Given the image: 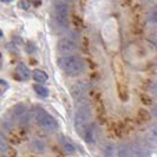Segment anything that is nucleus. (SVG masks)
I'll return each mask as SVG.
<instances>
[{
  "label": "nucleus",
  "instance_id": "1",
  "mask_svg": "<svg viewBox=\"0 0 157 157\" xmlns=\"http://www.w3.org/2000/svg\"><path fill=\"white\" fill-rule=\"evenodd\" d=\"M57 65L69 76H77L84 70V63L77 56H64L58 58Z\"/></svg>",
  "mask_w": 157,
  "mask_h": 157
},
{
  "label": "nucleus",
  "instance_id": "4",
  "mask_svg": "<svg viewBox=\"0 0 157 157\" xmlns=\"http://www.w3.org/2000/svg\"><path fill=\"white\" fill-rule=\"evenodd\" d=\"M67 5L60 0H53V14L57 23L62 26L67 24Z\"/></svg>",
  "mask_w": 157,
  "mask_h": 157
},
{
  "label": "nucleus",
  "instance_id": "20",
  "mask_svg": "<svg viewBox=\"0 0 157 157\" xmlns=\"http://www.w3.org/2000/svg\"><path fill=\"white\" fill-rule=\"evenodd\" d=\"M31 4H32L31 0H20L19 4H18V6L21 8V10H24V11H27L29 8L31 7Z\"/></svg>",
  "mask_w": 157,
  "mask_h": 157
},
{
  "label": "nucleus",
  "instance_id": "26",
  "mask_svg": "<svg viewBox=\"0 0 157 157\" xmlns=\"http://www.w3.org/2000/svg\"><path fill=\"white\" fill-rule=\"evenodd\" d=\"M1 1H2V2H11L12 0H1Z\"/></svg>",
  "mask_w": 157,
  "mask_h": 157
},
{
  "label": "nucleus",
  "instance_id": "10",
  "mask_svg": "<svg viewBox=\"0 0 157 157\" xmlns=\"http://www.w3.org/2000/svg\"><path fill=\"white\" fill-rule=\"evenodd\" d=\"M16 76L18 77L19 80H27L31 76V72L25 64L19 63L16 67Z\"/></svg>",
  "mask_w": 157,
  "mask_h": 157
},
{
  "label": "nucleus",
  "instance_id": "23",
  "mask_svg": "<svg viewBox=\"0 0 157 157\" xmlns=\"http://www.w3.org/2000/svg\"><path fill=\"white\" fill-rule=\"evenodd\" d=\"M151 113H152V116L157 119V105H155V106L151 109Z\"/></svg>",
  "mask_w": 157,
  "mask_h": 157
},
{
  "label": "nucleus",
  "instance_id": "21",
  "mask_svg": "<svg viewBox=\"0 0 157 157\" xmlns=\"http://www.w3.org/2000/svg\"><path fill=\"white\" fill-rule=\"evenodd\" d=\"M150 18H151V20H152V21L157 23V7H155L154 10H152V11H151Z\"/></svg>",
  "mask_w": 157,
  "mask_h": 157
},
{
  "label": "nucleus",
  "instance_id": "3",
  "mask_svg": "<svg viewBox=\"0 0 157 157\" xmlns=\"http://www.w3.org/2000/svg\"><path fill=\"white\" fill-rule=\"evenodd\" d=\"M90 116H91L90 109L87 106H85V105L80 106L78 110L76 111V115H75V126H76V129H77V131H78L79 134H83L85 126L89 124Z\"/></svg>",
  "mask_w": 157,
  "mask_h": 157
},
{
  "label": "nucleus",
  "instance_id": "19",
  "mask_svg": "<svg viewBox=\"0 0 157 157\" xmlns=\"http://www.w3.org/2000/svg\"><path fill=\"white\" fill-rule=\"evenodd\" d=\"M4 157H16L17 156V151L13 148H11V147H8L7 149H5L2 152H1Z\"/></svg>",
  "mask_w": 157,
  "mask_h": 157
},
{
  "label": "nucleus",
  "instance_id": "2",
  "mask_svg": "<svg viewBox=\"0 0 157 157\" xmlns=\"http://www.w3.org/2000/svg\"><path fill=\"white\" fill-rule=\"evenodd\" d=\"M32 113H33V118L37 122V124L41 126L43 129L50 130V131H56L59 128V124L56 121V118L52 115H50L45 109L36 108V109H33Z\"/></svg>",
  "mask_w": 157,
  "mask_h": 157
},
{
  "label": "nucleus",
  "instance_id": "17",
  "mask_svg": "<svg viewBox=\"0 0 157 157\" xmlns=\"http://www.w3.org/2000/svg\"><path fill=\"white\" fill-rule=\"evenodd\" d=\"M63 149L67 155H72V154H75V152H76V148H75V145H73L70 141H64L63 142Z\"/></svg>",
  "mask_w": 157,
  "mask_h": 157
},
{
  "label": "nucleus",
  "instance_id": "8",
  "mask_svg": "<svg viewBox=\"0 0 157 157\" xmlns=\"http://www.w3.org/2000/svg\"><path fill=\"white\" fill-rule=\"evenodd\" d=\"M82 135H83V137H84V140H85L86 143L94 144V142H96V140H97V128L92 123L91 124H87Z\"/></svg>",
  "mask_w": 157,
  "mask_h": 157
},
{
  "label": "nucleus",
  "instance_id": "5",
  "mask_svg": "<svg viewBox=\"0 0 157 157\" xmlns=\"http://www.w3.org/2000/svg\"><path fill=\"white\" fill-rule=\"evenodd\" d=\"M11 118L17 122L18 124L25 125L29 123L30 121V113L26 109V106L23 104H17L13 106V109L11 111Z\"/></svg>",
  "mask_w": 157,
  "mask_h": 157
},
{
  "label": "nucleus",
  "instance_id": "7",
  "mask_svg": "<svg viewBox=\"0 0 157 157\" xmlns=\"http://www.w3.org/2000/svg\"><path fill=\"white\" fill-rule=\"evenodd\" d=\"M144 142L148 144V147L152 149H157V125H150L144 135Z\"/></svg>",
  "mask_w": 157,
  "mask_h": 157
},
{
  "label": "nucleus",
  "instance_id": "22",
  "mask_svg": "<svg viewBox=\"0 0 157 157\" xmlns=\"http://www.w3.org/2000/svg\"><path fill=\"white\" fill-rule=\"evenodd\" d=\"M150 90H151V92L155 94V97L157 98V83H152V84H151V87H150Z\"/></svg>",
  "mask_w": 157,
  "mask_h": 157
},
{
  "label": "nucleus",
  "instance_id": "28",
  "mask_svg": "<svg viewBox=\"0 0 157 157\" xmlns=\"http://www.w3.org/2000/svg\"><path fill=\"white\" fill-rule=\"evenodd\" d=\"M148 1H154V0H148Z\"/></svg>",
  "mask_w": 157,
  "mask_h": 157
},
{
  "label": "nucleus",
  "instance_id": "27",
  "mask_svg": "<svg viewBox=\"0 0 157 157\" xmlns=\"http://www.w3.org/2000/svg\"><path fill=\"white\" fill-rule=\"evenodd\" d=\"M0 37H2V31L0 30Z\"/></svg>",
  "mask_w": 157,
  "mask_h": 157
},
{
  "label": "nucleus",
  "instance_id": "15",
  "mask_svg": "<svg viewBox=\"0 0 157 157\" xmlns=\"http://www.w3.org/2000/svg\"><path fill=\"white\" fill-rule=\"evenodd\" d=\"M84 92H85V86L82 83H78L72 86V96L75 98H80L84 94Z\"/></svg>",
  "mask_w": 157,
  "mask_h": 157
},
{
  "label": "nucleus",
  "instance_id": "16",
  "mask_svg": "<svg viewBox=\"0 0 157 157\" xmlns=\"http://www.w3.org/2000/svg\"><path fill=\"white\" fill-rule=\"evenodd\" d=\"M33 89H34V91H36V94H39L40 97H43V98H46L47 96H48V90H47V87L43 86L41 84H34L33 85Z\"/></svg>",
  "mask_w": 157,
  "mask_h": 157
},
{
  "label": "nucleus",
  "instance_id": "14",
  "mask_svg": "<svg viewBox=\"0 0 157 157\" xmlns=\"http://www.w3.org/2000/svg\"><path fill=\"white\" fill-rule=\"evenodd\" d=\"M154 24H150L147 27V36L149 37L151 40L157 41V23L152 21Z\"/></svg>",
  "mask_w": 157,
  "mask_h": 157
},
{
  "label": "nucleus",
  "instance_id": "9",
  "mask_svg": "<svg viewBox=\"0 0 157 157\" xmlns=\"http://www.w3.org/2000/svg\"><path fill=\"white\" fill-rule=\"evenodd\" d=\"M148 144L144 142V143H141V142H135L131 144V148H132V151H134L135 157H148L149 156V150H148Z\"/></svg>",
  "mask_w": 157,
  "mask_h": 157
},
{
  "label": "nucleus",
  "instance_id": "18",
  "mask_svg": "<svg viewBox=\"0 0 157 157\" xmlns=\"http://www.w3.org/2000/svg\"><path fill=\"white\" fill-rule=\"evenodd\" d=\"M8 148V144H7V140L5 137V135L1 134L0 132V152H2L5 149Z\"/></svg>",
  "mask_w": 157,
  "mask_h": 157
},
{
  "label": "nucleus",
  "instance_id": "12",
  "mask_svg": "<svg viewBox=\"0 0 157 157\" xmlns=\"http://www.w3.org/2000/svg\"><path fill=\"white\" fill-rule=\"evenodd\" d=\"M118 152H119V157H135L131 145H128V144H121L118 147Z\"/></svg>",
  "mask_w": 157,
  "mask_h": 157
},
{
  "label": "nucleus",
  "instance_id": "24",
  "mask_svg": "<svg viewBox=\"0 0 157 157\" xmlns=\"http://www.w3.org/2000/svg\"><path fill=\"white\" fill-rule=\"evenodd\" d=\"M2 86H7V83L4 80V79H0V87Z\"/></svg>",
  "mask_w": 157,
  "mask_h": 157
},
{
  "label": "nucleus",
  "instance_id": "11",
  "mask_svg": "<svg viewBox=\"0 0 157 157\" xmlns=\"http://www.w3.org/2000/svg\"><path fill=\"white\" fill-rule=\"evenodd\" d=\"M103 155H104V157H119L118 147L113 143L106 144L103 149Z\"/></svg>",
  "mask_w": 157,
  "mask_h": 157
},
{
  "label": "nucleus",
  "instance_id": "6",
  "mask_svg": "<svg viewBox=\"0 0 157 157\" xmlns=\"http://www.w3.org/2000/svg\"><path fill=\"white\" fill-rule=\"evenodd\" d=\"M57 48L60 53L63 55H70L72 52H75L77 50V44L71 39L67 38H64V39L59 40L58 44H57Z\"/></svg>",
  "mask_w": 157,
  "mask_h": 157
},
{
  "label": "nucleus",
  "instance_id": "13",
  "mask_svg": "<svg viewBox=\"0 0 157 157\" xmlns=\"http://www.w3.org/2000/svg\"><path fill=\"white\" fill-rule=\"evenodd\" d=\"M47 73L45 71L43 70H39V69H37V70L33 71V79L37 82V83H40V84H43V83H45L47 80Z\"/></svg>",
  "mask_w": 157,
  "mask_h": 157
},
{
  "label": "nucleus",
  "instance_id": "25",
  "mask_svg": "<svg viewBox=\"0 0 157 157\" xmlns=\"http://www.w3.org/2000/svg\"><path fill=\"white\" fill-rule=\"evenodd\" d=\"M32 2H34L36 5H39V4H41V0H31Z\"/></svg>",
  "mask_w": 157,
  "mask_h": 157
}]
</instances>
